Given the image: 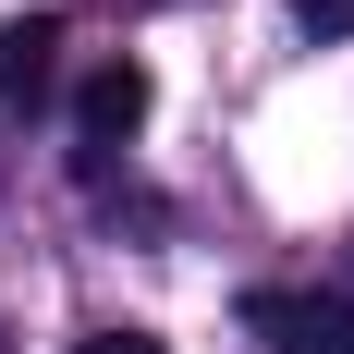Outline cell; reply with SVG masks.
Listing matches in <instances>:
<instances>
[{"mask_svg": "<svg viewBox=\"0 0 354 354\" xmlns=\"http://www.w3.org/2000/svg\"><path fill=\"white\" fill-rule=\"evenodd\" d=\"M245 330L269 354H354V293H245Z\"/></svg>", "mask_w": 354, "mask_h": 354, "instance_id": "1", "label": "cell"}, {"mask_svg": "<svg viewBox=\"0 0 354 354\" xmlns=\"http://www.w3.org/2000/svg\"><path fill=\"white\" fill-rule=\"evenodd\" d=\"M49 86H62V25H49V12L0 25V98H12V110H37Z\"/></svg>", "mask_w": 354, "mask_h": 354, "instance_id": "3", "label": "cell"}, {"mask_svg": "<svg viewBox=\"0 0 354 354\" xmlns=\"http://www.w3.org/2000/svg\"><path fill=\"white\" fill-rule=\"evenodd\" d=\"M147 98H159V86H147V62H98L86 86H73V122H86V147H122V135L147 122Z\"/></svg>", "mask_w": 354, "mask_h": 354, "instance_id": "2", "label": "cell"}, {"mask_svg": "<svg viewBox=\"0 0 354 354\" xmlns=\"http://www.w3.org/2000/svg\"><path fill=\"white\" fill-rule=\"evenodd\" d=\"M73 354H171V342H159V330H86Z\"/></svg>", "mask_w": 354, "mask_h": 354, "instance_id": "5", "label": "cell"}, {"mask_svg": "<svg viewBox=\"0 0 354 354\" xmlns=\"http://www.w3.org/2000/svg\"><path fill=\"white\" fill-rule=\"evenodd\" d=\"M293 25L306 37H354V0H293Z\"/></svg>", "mask_w": 354, "mask_h": 354, "instance_id": "4", "label": "cell"}]
</instances>
